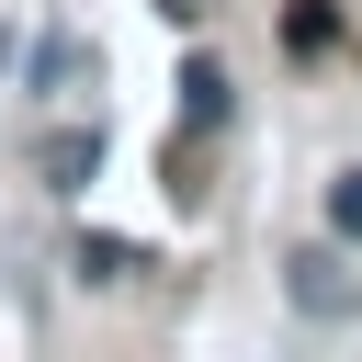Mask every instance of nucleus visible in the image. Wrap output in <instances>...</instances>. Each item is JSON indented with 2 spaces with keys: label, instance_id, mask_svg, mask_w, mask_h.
Wrapping results in <instances>:
<instances>
[{
  "label": "nucleus",
  "instance_id": "nucleus-3",
  "mask_svg": "<svg viewBox=\"0 0 362 362\" xmlns=\"http://www.w3.org/2000/svg\"><path fill=\"white\" fill-rule=\"evenodd\" d=\"M226 102H238V79H226L215 57H181V124L204 136V124H226Z\"/></svg>",
  "mask_w": 362,
  "mask_h": 362
},
{
  "label": "nucleus",
  "instance_id": "nucleus-1",
  "mask_svg": "<svg viewBox=\"0 0 362 362\" xmlns=\"http://www.w3.org/2000/svg\"><path fill=\"white\" fill-rule=\"evenodd\" d=\"M283 294H294V317H328V328L362 305V283H351L339 249H294V260H283Z\"/></svg>",
  "mask_w": 362,
  "mask_h": 362
},
{
  "label": "nucleus",
  "instance_id": "nucleus-4",
  "mask_svg": "<svg viewBox=\"0 0 362 362\" xmlns=\"http://www.w3.org/2000/svg\"><path fill=\"white\" fill-rule=\"evenodd\" d=\"M79 272H90V283H136L147 249H136V238H79Z\"/></svg>",
  "mask_w": 362,
  "mask_h": 362
},
{
  "label": "nucleus",
  "instance_id": "nucleus-5",
  "mask_svg": "<svg viewBox=\"0 0 362 362\" xmlns=\"http://www.w3.org/2000/svg\"><path fill=\"white\" fill-rule=\"evenodd\" d=\"M328 34H339V11H328V0H294V11H283V45H294V57H317Z\"/></svg>",
  "mask_w": 362,
  "mask_h": 362
},
{
  "label": "nucleus",
  "instance_id": "nucleus-2",
  "mask_svg": "<svg viewBox=\"0 0 362 362\" xmlns=\"http://www.w3.org/2000/svg\"><path fill=\"white\" fill-rule=\"evenodd\" d=\"M34 170H45V192H90V170H102V124H57V136L34 147Z\"/></svg>",
  "mask_w": 362,
  "mask_h": 362
},
{
  "label": "nucleus",
  "instance_id": "nucleus-6",
  "mask_svg": "<svg viewBox=\"0 0 362 362\" xmlns=\"http://www.w3.org/2000/svg\"><path fill=\"white\" fill-rule=\"evenodd\" d=\"M68 79H79V34H45L34 45V90H68Z\"/></svg>",
  "mask_w": 362,
  "mask_h": 362
},
{
  "label": "nucleus",
  "instance_id": "nucleus-8",
  "mask_svg": "<svg viewBox=\"0 0 362 362\" xmlns=\"http://www.w3.org/2000/svg\"><path fill=\"white\" fill-rule=\"evenodd\" d=\"M158 11H170V23H192V11H204V0H158Z\"/></svg>",
  "mask_w": 362,
  "mask_h": 362
},
{
  "label": "nucleus",
  "instance_id": "nucleus-7",
  "mask_svg": "<svg viewBox=\"0 0 362 362\" xmlns=\"http://www.w3.org/2000/svg\"><path fill=\"white\" fill-rule=\"evenodd\" d=\"M328 226H339V238H362V170H339V181H328Z\"/></svg>",
  "mask_w": 362,
  "mask_h": 362
}]
</instances>
